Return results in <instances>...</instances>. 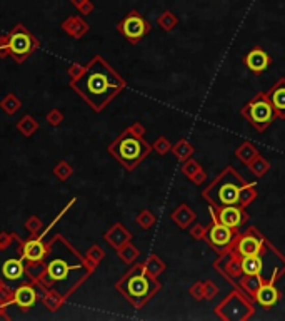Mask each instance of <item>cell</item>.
Returning <instances> with one entry per match:
<instances>
[{
  "label": "cell",
  "instance_id": "obj_30",
  "mask_svg": "<svg viewBox=\"0 0 285 321\" xmlns=\"http://www.w3.org/2000/svg\"><path fill=\"white\" fill-rule=\"evenodd\" d=\"M137 224L142 229H150L155 224V216H154V213H150L149 209H144L142 213L137 216Z\"/></svg>",
  "mask_w": 285,
  "mask_h": 321
},
{
  "label": "cell",
  "instance_id": "obj_24",
  "mask_svg": "<svg viewBox=\"0 0 285 321\" xmlns=\"http://www.w3.org/2000/svg\"><path fill=\"white\" fill-rule=\"evenodd\" d=\"M257 186L255 184H247L244 189L240 192V197H239V206L242 208H247V206H250L253 203V199L257 197Z\"/></svg>",
  "mask_w": 285,
  "mask_h": 321
},
{
  "label": "cell",
  "instance_id": "obj_16",
  "mask_svg": "<svg viewBox=\"0 0 285 321\" xmlns=\"http://www.w3.org/2000/svg\"><path fill=\"white\" fill-rule=\"evenodd\" d=\"M37 300H39V294H37V289L34 288V284H22V286H19L14 291L9 303H14V305L27 311L37 305Z\"/></svg>",
  "mask_w": 285,
  "mask_h": 321
},
{
  "label": "cell",
  "instance_id": "obj_21",
  "mask_svg": "<svg viewBox=\"0 0 285 321\" xmlns=\"http://www.w3.org/2000/svg\"><path fill=\"white\" fill-rule=\"evenodd\" d=\"M260 284H262V281H260L259 276H247V275H242L237 283H235V286H237L239 289H242L247 296H250V298L253 300V296H255L257 289L260 288Z\"/></svg>",
  "mask_w": 285,
  "mask_h": 321
},
{
  "label": "cell",
  "instance_id": "obj_22",
  "mask_svg": "<svg viewBox=\"0 0 285 321\" xmlns=\"http://www.w3.org/2000/svg\"><path fill=\"white\" fill-rule=\"evenodd\" d=\"M235 156H237L239 161H242L245 166H248L257 156H260V153H259V149L253 146L250 141H245L237 151H235Z\"/></svg>",
  "mask_w": 285,
  "mask_h": 321
},
{
  "label": "cell",
  "instance_id": "obj_25",
  "mask_svg": "<svg viewBox=\"0 0 285 321\" xmlns=\"http://www.w3.org/2000/svg\"><path fill=\"white\" fill-rule=\"evenodd\" d=\"M145 264V268H147V271L150 273L152 276H159L160 273L165 271V263L162 261V259L159 256H155V254H152V256H149L147 258V261L144 263Z\"/></svg>",
  "mask_w": 285,
  "mask_h": 321
},
{
  "label": "cell",
  "instance_id": "obj_38",
  "mask_svg": "<svg viewBox=\"0 0 285 321\" xmlns=\"http://www.w3.org/2000/svg\"><path fill=\"white\" fill-rule=\"evenodd\" d=\"M47 122L50 126H59L62 122V114H60L57 109H52V112L47 114Z\"/></svg>",
  "mask_w": 285,
  "mask_h": 321
},
{
  "label": "cell",
  "instance_id": "obj_4",
  "mask_svg": "<svg viewBox=\"0 0 285 321\" xmlns=\"http://www.w3.org/2000/svg\"><path fill=\"white\" fill-rule=\"evenodd\" d=\"M145 129L140 124H133L129 129H125L115 141L108 146L110 153L127 171H133L140 162L152 153V146L145 141L142 134Z\"/></svg>",
  "mask_w": 285,
  "mask_h": 321
},
{
  "label": "cell",
  "instance_id": "obj_27",
  "mask_svg": "<svg viewBox=\"0 0 285 321\" xmlns=\"http://www.w3.org/2000/svg\"><path fill=\"white\" fill-rule=\"evenodd\" d=\"M119 251V256L120 259H122L124 263H132V261H135V259L138 258V250L135 246H132L130 243H127L124 244Z\"/></svg>",
  "mask_w": 285,
  "mask_h": 321
},
{
  "label": "cell",
  "instance_id": "obj_19",
  "mask_svg": "<svg viewBox=\"0 0 285 321\" xmlns=\"http://www.w3.org/2000/svg\"><path fill=\"white\" fill-rule=\"evenodd\" d=\"M104 238L107 239L108 244L115 248V250H120L124 244L130 243L132 234H130L129 229L124 226V224L117 223V224H113L110 229H108V233L104 234Z\"/></svg>",
  "mask_w": 285,
  "mask_h": 321
},
{
  "label": "cell",
  "instance_id": "obj_34",
  "mask_svg": "<svg viewBox=\"0 0 285 321\" xmlns=\"http://www.w3.org/2000/svg\"><path fill=\"white\" fill-rule=\"evenodd\" d=\"M57 294H59V293H57ZM57 294L50 293V294H45V296H44V303H45L47 308H48L50 311H57V308H59L60 305H62L64 296H62L60 300H55V296H57Z\"/></svg>",
  "mask_w": 285,
  "mask_h": 321
},
{
  "label": "cell",
  "instance_id": "obj_37",
  "mask_svg": "<svg viewBox=\"0 0 285 321\" xmlns=\"http://www.w3.org/2000/svg\"><path fill=\"white\" fill-rule=\"evenodd\" d=\"M217 294H219V288L215 286V283L205 281V300H214Z\"/></svg>",
  "mask_w": 285,
  "mask_h": 321
},
{
  "label": "cell",
  "instance_id": "obj_23",
  "mask_svg": "<svg viewBox=\"0 0 285 321\" xmlns=\"http://www.w3.org/2000/svg\"><path fill=\"white\" fill-rule=\"evenodd\" d=\"M170 151H172L174 156L177 157L179 161H187L193 153H195V149H193L192 144L187 142V139H180V141L175 144V146H172Z\"/></svg>",
  "mask_w": 285,
  "mask_h": 321
},
{
  "label": "cell",
  "instance_id": "obj_32",
  "mask_svg": "<svg viewBox=\"0 0 285 321\" xmlns=\"http://www.w3.org/2000/svg\"><path fill=\"white\" fill-rule=\"evenodd\" d=\"M152 149L154 151H157V153H159L160 156H165L168 151L172 149V144L168 142V139H165L163 136H160L159 139H157V141L152 144Z\"/></svg>",
  "mask_w": 285,
  "mask_h": 321
},
{
  "label": "cell",
  "instance_id": "obj_36",
  "mask_svg": "<svg viewBox=\"0 0 285 321\" xmlns=\"http://www.w3.org/2000/svg\"><path fill=\"white\" fill-rule=\"evenodd\" d=\"M87 256H89V259H92L94 264H97V263L100 261L102 258L105 256V254H104V251H102L99 246H92V248H90V250H89Z\"/></svg>",
  "mask_w": 285,
  "mask_h": 321
},
{
  "label": "cell",
  "instance_id": "obj_6",
  "mask_svg": "<svg viewBox=\"0 0 285 321\" xmlns=\"http://www.w3.org/2000/svg\"><path fill=\"white\" fill-rule=\"evenodd\" d=\"M27 264L25 258L22 254V243L17 246L7 244L0 248V284L9 286L12 283H17L25 278Z\"/></svg>",
  "mask_w": 285,
  "mask_h": 321
},
{
  "label": "cell",
  "instance_id": "obj_35",
  "mask_svg": "<svg viewBox=\"0 0 285 321\" xmlns=\"http://www.w3.org/2000/svg\"><path fill=\"white\" fill-rule=\"evenodd\" d=\"M189 293L193 296L195 300H204L205 298V283L204 281H197L193 286L189 289Z\"/></svg>",
  "mask_w": 285,
  "mask_h": 321
},
{
  "label": "cell",
  "instance_id": "obj_20",
  "mask_svg": "<svg viewBox=\"0 0 285 321\" xmlns=\"http://www.w3.org/2000/svg\"><path fill=\"white\" fill-rule=\"evenodd\" d=\"M170 217H172V221L177 224L179 228L187 229L193 221H195L197 216H195V213H193L192 209H189V206H187V204H180L179 208L170 214Z\"/></svg>",
  "mask_w": 285,
  "mask_h": 321
},
{
  "label": "cell",
  "instance_id": "obj_11",
  "mask_svg": "<svg viewBox=\"0 0 285 321\" xmlns=\"http://www.w3.org/2000/svg\"><path fill=\"white\" fill-rule=\"evenodd\" d=\"M74 203H75V199H72L70 204L67 206L65 209H62V213H60V214L55 217V221H53L47 229H44L40 236H37V238L28 239V241H25V243H22V254H23V258H25V261H28V263H40V261H44L45 256H47V251H48V246L44 243V238L48 234V231L52 229L53 224H55V223L60 219V216L65 214V213H67V209H69Z\"/></svg>",
  "mask_w": 285,
  "mask_h": 321
},
{
  "label": "cell",
  "instance_id": "obj_40",
  "mask_svg": "<svg viewBox=\"0 0 285 321\" xmlns=\"http://www.w3.org/2000/svg\"><path fill=\"white\" fill-rule=\"evenodd\" d=\"M25 226L28 228V231L30 233H32V234H35V233H37L39 231V229L42 228V223H40V219H39V217H30V219L25 223Z\"/></svg>",
  "mask_w": 285,
  "mask_h": 321
},
{
  "label": "cell",
  "instance_id": "obj_2",
  "mask_svg": "<svg viewBox=\"0 0 285 321\" xmlns=\"http://www.w3.org/2000/svg\"><path fill=\"white\" fill-rule=\"evenodd\" d=\"M127 82L122 76L112 69L100 56H95L82 69L77 77L72 79V89L94 109L102 112L117 95L125 89Z\"/></svg>",
  "mask_w": 285,
  "mask_h": 321
},
{
  "label": "cell",
  "instance_id": "obj_13",
  "mask_svg": "<svg viewBox=\"0 0 285 321\" xmlns=\"http://www.w3.org/2000/svg\"><path fill=\"white\" fill-rule=\"evenodd\" d=\"M149 30H150V26L138 12H130V14L119 23V32L122 34L130 44H137L138 40H142Z\"/></svg>",
  "mask_w": 285,
  "mask_h": 321
},
{
  "label": "cell",
  "instance_id": "obj_28",
  "mask_svg": "<svg viewBox=\"0 0 285 321\" xmlns=\"http://www.w3.org/2000/svg\"><path fill=\"white\" fill-rule=\"evenodd\" d=\"M37 127H39V124L35 122L34 117H30V116L22 117L20 122H19V131L22 132L23 136H32L34 132L37 131Z\"/></svg>",
  "mask_w": 285,
  "mask_h": 321
},
{
  "label": "cell",
  "instance_id": "obj_9",
  "mask_svg": "<svg viewBox=\"0 0 285 321\" xmlns=\"http://www.w3.org/2000/svg\"><path fill=\"white\" fill-rule=\"evenodd\" d=\"M37 47L39 40L23 26H15L9 34V56L14 57L15 62L27 60Z\"/></svg>",
  "mask_w": 285,
  "mask_h": 321
},
{
  "label": "cell",
  "instance_id": "obj_41",
  "mask_svg": "<svg viewBox=\"0 0 285 321\" xmlns=\"http://www.w3.org/2000/svg\"><path fill=\"white\" fill-rule=\"evenodd\" d=\"M7 56H9V35L0 39V57H7Z\"/></svg>",
  "mask_w": 285,
  "mask_h": 321
},
{
  "label": "cell",
  "instance_id": "obj_1",
  "mask_svg": "<svg viewBox=\"0 0 285 321\" xmlns=\"http://www.w3.org/2000/svg\"><path fill=\"white\" fill-rule=\"evenodd\" d=\"M92 271L94 264H89L87 259H83L62 236H55L48 244L44 268L45 276L42 283L67 298L87 280Z\"/></svg>",
  "mask_w": 285,
  "mask_h": 321
},
{
  "label": "cell",
  "instance_id": "obj_8",
  "mask_svg": "<svg viewBox=\"0 0 285 321\" xmlns=\"http://www.w3.org/2000/svg\"><path fill=\"white\" fill-rule=\"evenodd\" d=\"M240 114L259 132H264L277 119L274 107L267 97V92H259L257 95H253V99L242 107Z\"/></svg>",
  "mask_w": 285,
  "mask_h": 321
},
{
  "label": "cell",
  "instance_id": "obj_42",
  "mask_svg": "<svg viewBox=\"0 0 285 321\" xmlns=\"http://www.w3.org/2000/svg\"><path fill=\"white\" fill-rule=\"evenodd\" d=\"M205 176H207V174H205L204 169H200V171H198L195 176H193V178H192V181H193V183H195V184H202L204 181H205Z\"/></svg>",
  "mask_w": 285,
  "mask_h": 321
},
{
  "label": "cell",
  "instance_id": "obj_12",
  "mask_svg": "<svg viewBox=\"0 0 285 321\" xmlns=\"http://www.w3.org/2000/svg\"><path fill=\"white\" fill-rule=\"evenodd\" d=\"M235 234H237V229H232V228L225 226V224H222L214 214H212V224L207 228V231H205V241H207L215 251L222 253L223 250H227L230 246Z\"/></svg>",
  "mask_w": 285,
  "mask_h": 321
},
{
  "label": "cell",
  "instance_id": "obj_31",
  "mask_svg": "<svg viewBox=\"0 0 285 321\" xmlns=\"http://www.w3.org/2000/svg\"><path fill=\"white\" fill-rule=\"evenodd\" d=\"M200 169H202V167H200V164H198L197 161H193V159H187V161L184 162V166H182V172H184L189 179H192L193 176H195V174L200 171Z\"/></svg>",
  "mask_w": 285,
  "mask_h": 321
},
{
  "label": "cell",
  "instance_id": "obj_18",
  "mask_svg": "<svg viewBox=\"0 0 285 321\" xmlns=\"http://www.w3.org/2000/svg\"><path fill=\"white\" fill-rule=\"evenodd\" d=\"M278 300H280V291L275 288V284L272 283H264L260 284V288L257 289L255 296H253V301L259 303V306L265 308V310H269V308L275 306Z\"/></svg>",
  "mask_w": 285,
  "mask_h": 321
},
{
  "label": "cell",
  "instance_id": "obj_26",
  "mask_svg": "<svg viewBox=\"0 0 285 321\" xmlns=\"http://www.w3.org/2000/svg\"><path fill=\"white\" fill-rule=\"evenodd\" d=\"M248 169L253 172V176H257V178H262V176L270 169V162L265 159L262 156H257L255 159H253L250 164H248Z\"/></svg>",
  "mask_w": 285,
  "mask_h": 321
},
{
  "label": "cell",
  "instance_id": "obj_3",
  "mask_svg": "<svg viewBox=\"0 0 285 321\" xmlns=\"http://www.w3.org/2000/svg\"><path fill=\"white\" fill-rule=\"evenodd\" d=\"M115 288L135 310H140L160 291L162 283L150 275L144 263H138L120 278Z\"/></svg>",
  "mask_w": 285,
  "mask_h": 321
},
{
  "label": "cell",
  "instance_id": "obj_33",
  "mask_svg": "<svg viewBox=\"0 0 285 321\" xmlns=\"http://www.w3.org/2000/svg\"><path fill=\"white\" fill-rule=\"evenodd\" d=\"M53 172H55V176L60 181H67L72 176V167L67 164L65 161H62L55 169H53Z\"/></svg>",
  "mask_w": 285,
  "mask_h": 321
},
{
  "label": "cell",
  "instance_id": "obj_17",
  "mask_svg": "<svg viewBox=\"0 0 285 321\" xmlns=\"http://www.w3.org/2000/svg\"><path fill=\"white\" fill-rule=\"evenodd\" d=\"M267 97L274 107L277 119H285V77L278 79L274 86L267 90Z\"/></svg>",
  "mask_w": 285,
  "mask_h": 321
},
{
  "label": "cell",
  "instance_id": "obj_14",
  "mask_svg": "<svg viewBox=\"0 0 285 321\" xmlns=\"http://www.w3.org/2000/svg\"><path fill=\"white\" fill-rule=\"evenodd\" d=\"M210 213L214 214L222 224H225V226L232 228V229H239L248 221V214H247L245 208H242L239 204L222 206V208H212L210 206Z\"/></svg>",
  "mask_w": 285,
  "mask_h": 321
},
{
  "label": "cell",
  "instance_id": "obj_15",
  "mask_svg": "<svg viewBox=\"0 0 285 321\" xmlns=\"http://www.w3.org/2000/svg\"><path fill=\"white\" fill-rule=\"evenodd\" d=\"M244 64L252 74L260 76L272 65V57L264 49H260V47H253L244 57Z\"/></svg>",
  "mask_w": 285,
  "mask_h": 321
},
{
  "label": "cell",
  "instance_id": "obj_7",
  "mask_svg": "<svg viewBox=\"0 0 285 321\" xmlns=\"http://www.w3.org/2000/svg\"><path fill=\"white\" fill-rule=\"evenodd\" d=\"M250 300V296L237 288L230 291L220 305L215 306V314L225 321H247L255 313V306L252 305Z\"/></svg>",
  "mask_w": 285,
  "mask_h": 321
},
{
  "label": "cell",
  "instance_id": "obj_10",
  "mask_svg": "<svg viewBox=\"0 0 285 321\" xmlns=\"http://www.w3.org/2000/svg\"><path fill=\"white\" fill-rule=\"evenodd\" d=\"M267 238L259 231L257 228H248L245 229V233H237L234 236L230 246L234 248V251L239 254V256H255L260 254L265 246Z\"/></svg>",
  "mask_w": 285,
  "mask_h": 321
},
{
  "label": "cell",
  "instance_id": "obj_39",
  "mask_svg": "<svg viewBox=\"0 0 285 321\" xmlns=\"http://www.w3.org/2000/svg\"><path fill=\"white\" fill-rule=\"evenodd\" d=\"M205 231H207V228H204L202 224H195V226L190 229V234L192 238L195 239H205Z\"/></svg>",
  "mask_w": 285,
  "mask_h": 321
},
{
  "label": "cell",
  "instance_id": "obj_29",
  "mask_svg": "<svg viewBox=\"0 0 285 321\" xmlns=\"http://www.w3.org/2000/svg\"><path fill=\"white\" fill-rule=\"evenodd\" d=\"M0 107H2L5 112L10 114V116H12V114H15L17 111H19V107H20V101L17 99L14 94H9L7 97H5L2 102H0Z\"/></svg>",
  "mask_w": 285,
  "mask_h": 321
},
{
  "label": "cell",
  "instance_id": "obj_5",
  "mask_svg": "<svg viewBox=\"0 0 285 321\" xmlns=\"http://www.w3.org/2000/svg\"><path fill=\"white\" fill-rule=\"evenodd\" d=\"M248 183L234 166H227L223 171L215 176V179L202 191V197L212 208L239 204L242 189Z\"/></svg>",
  "mask_w": 285,
  "mask_h": 321
}]
</instances>
